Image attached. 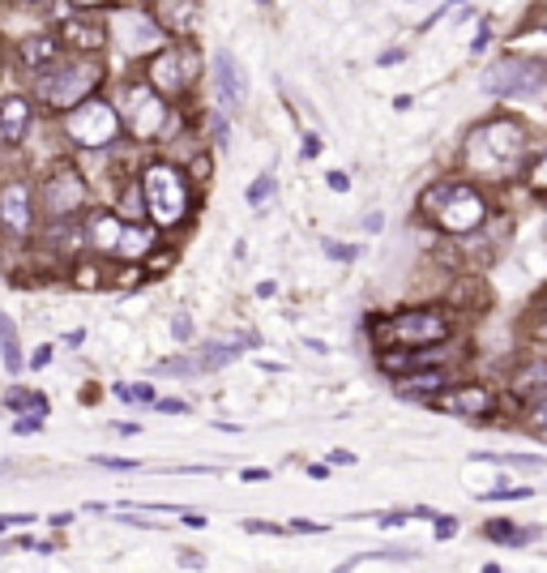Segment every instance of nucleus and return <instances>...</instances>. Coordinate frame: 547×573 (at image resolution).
Wrapping results in <instances>:
<instances>
[{
  "instance_id": "nucleus-4",
  "label": "nucleus",
  "mask_w": 547,
  "mask_h": 573,
  "mask_svg": "<svg viewBox=\"0 0 547 573\" xmlns=\"http://www.w3.org/2000/svg\"><path fill=\"white\" fill-rule=\"evenodd\" d=\"M547 86V69L530 56H505L487 69L483 77V91L487 95H505V98H535Z\"/></svg>"
},
{
  "instance_id": "nucleus-27",
  "label": "nucleus",
  "mask_w": 547,
  "mask_h": 573,
  "mask_svg": "<svg viewBox=\"0 0 547 573\" xmlns=\"http://www.w3.org/2000/svg\"><path fill=\"white\" fill-rule=\"evenodd\" d=\"M450 535H457V522L453 518H436V540H450Z\"/></svg>"
},
{
  "instance_id": "nucleus-39",
  "label": "nucleus",
  "mask_w": 547,
  "mask_h": 573,
  "mask_svg": "<svg viewBox=\"0 0 547 573\" xmlns=\"http://www.w3.org/2000/svg\"><path fill=\"white\" fill-rule=\"evenodd\" d=\"M214 137H219V146H227V125L223 121H214Z\"/></svg>"
},
{
  "instance_id": "nucleus-28",
  "label": "nucleus",
  "mask_w": 547,
  "mask_h": 573,
  "mask_svg": "<svg viewBox=\"0 0 547 573\" xmlns=\"http://www.w3.org/2000/svg\"><path fill=\"white\" fill-rule=\"evenodd\" d=\"M329 189L347 192V189H351V176H343V171H329Z\"/></svg>"
},
{
  "instance_id": "nucleus-41",
  "label": "nucleus",
  "mask_w": 547,
  "mask_h": 573,
  "mask_svg": "<svg viewBox=\"0 0 547 573\" xmlns=\"http://www.w3.org/2000/svg\"><path fill=\"white\" fill-rule=\"evenodd\" d=\"M535 185H547V163L539 167V176H535Z\"/></svg>"
},
{
  "instance_id": "nucleus-8",
  "label": "nucleus",
  "mask_w": 547,
  "mask_h": 573,
  "mask_svg": "<svg viewBox=\"0 0 547 573\" xmlns=\"http://www.w3.org/2000/svg\"><path fill=\"white\" fill-rule=\"evenodd\" d=\"M381 338L402 343V347H428V343L450 338V321L436 313H398L381 325Z\"/></svg>"
},
{
  "instance_id": "nucleus-11",
  "label": "nucleus",
  "mask_w": 547,
  "mask_h": 573,
  "mask_svg": "<svg viewBox=\"0 0 547 573\" xmlns=\"http://www.w3.org/2000/svg\"><path fill=\"white\" fill-rule=\"evenodd\" d=\"M214 91L223 112H240V103L249 95V82H244V69L231 52H214Z\"/></svg>"
},
{
  "instance_id": "nucleus-10",
  "label": "nucleus",
  "mask_w": 547,
  "mask_h": 573,
  "mask_svg": "<svg viewBox=\"0 0 547 573\" xmlns=\"http://www.w3.org/2000/svg\"><path fill=\"white\" fill-rule=\"evenodd\" d=\"M112 31H116V43L125 52H133V56L155 52L162 43V31L155 27V18H146V13H116L112 18Z\"/></svg>"
},
{
  "instance_id": "nucleus-17",
  "label": "nucleus",
  "mask_w": 547,
  "mask_h": 573,
  "mask_svg": "<svg viewBox=\"0 0 547 573\" xmlns=\"http://www.w3.org/2000/svg\"><path fill=\"white\" fill-rule=\"evenodd\" d=\"M0 360H4V373L22 368V347H18V330H13L9 313H0Z\"/></svg>"
},
{
  "instance_id": "nucleus-7",
  "label": "nucleus",
  "mask_w": 547,
  "mask_h": 573,
  "mask_svg": "<svg viewBox=\"0 0 547 573\" xmlns=\"http://www.w3.org/2000/svg\"><path fill=\"white\" fill-rule=\"evenodd\" d=\"M91 240L112 257H141L155 244V231H150V227L120 223L116 215H95V219H91Z\"/></svg>"
},
{
  "instance_id": "nucleus-45",
  "label": "nucleus",
  "mask_w": 547,
  "mask_h": 573,
  "mask_svg": "<svg viewBox=\"0 0 547 573\" xmlns=\"http://www.w3.org/2000/svg\"><path fill=\"white\" fill-rule=\"evenodd\" d=\"M77 4H103V0H77Z\"/></svg>"
},
{
  "instance_id": "nucleus-29",
  "label": "nucleus",
  "mask_w": 547,
  "mask_h": 573,
  "mask_svg": "<svg viewBox=\"0 0 547 573\" xmlns=\"http://www.w3.org/2000/svg\"><path fill=\"white\" fill-rule=\"evenodd\" d=\"M95 462H98V467H112V471H129V467H133L129 458H95Z\"/></svg>"
},
{
  "instance_id": "nucleus-20",
  "label": "nucleus",
  "mask_w": 547,
  "mask_h": 573,
  "mask_svg": "<svg viewBox=\"0 0 547 573\" xmlns=\"http://www.w3.org/2000/svg\"><path fill=\"white\" fill-rule=\"evenodd\" d=\"M372 561H398V565H407V561H415V552H407V548H386V552H377V556H359V561H347V570L372 565Z\"/></svg>"
},
{
  "instance_id": "nucleus-37",
  "label": "nucleus",
  "mask_w": 547,
  "mask_h": 573,
  "mask_svg": "<svg viewBox=\"0 0 547 573\" xmlns=\"http://www.w3.org/2000/svg\"><path fill=\"white\" fill-rule=\"evenodd\" d=\"M48 360H52V347H43V351H39V355H34L31 364H34V368H43V364H48Z\"/></svg>"
},
{
  "instance_id": "nucleus-1",
  "label": "nucleus",
  "mask_w": 547,
  "mask_h": 573,
  "mask_svg": "<svg viewBox=\"0 0 547 573\" xmlns=\"http://www.w3.org/2000/svg\"><path fill=\"white\" fill-rule=\"evenodd\" d=\"M526 155V133L509 121H492L471 137V163L487 176H509Z\"/></svg>"
},
{
  "instance_id": "nucleus-34",
  "label": "nucleus",
  "mask_w": 547,
  "mask_h": 573,
  "mask_svg": "<svg viewBox=\"0 0 547 573\" xmlns=\"http://www.w3.org/2000/svg\"><path fill=\"white\" fill-rule=\"evenodd\" d=\"M180 565H185V570H201L206 561H201V556H193V552H185V556H180Z\"/></svg>"
},
{
  "instance_id": "nucleus-18",
  "label": "nucleus",
  "mask_w": 547,
  "mask_h": 573,
  "mask_svg": "<svg viewBox=\"0 0 547 573\" xmlns=\"http://www.w3.org/2000/svg\"><path fill=\"white\" fill-rule=\"evenodd\" d=\"M65 34H73L77 48H98L103 43V27L98 22H69Z\"/></svg>"
},
{
  "instance_id": "nucleus-22",
  "label": "nucleus",
  "mask_w": 547,
  "mask_h": 573,
  "mask_svg": "<svg viewBox=\"0 0 547 573\" xmlns=\"http://www.w3.org/2000/svg\"><path fill=\"white\" fill-rule=\"evenodd\" d=\"M483 458V454H480ZM483 462H505V467H526V471H547L544 458H530V454H509V458H483Z\"/></svg>"
},
{
  "instance_id": "nucleus-12",
  "label": "nucleus",
  "mask_w": 547,
  "mask_h": 573,
  "mask_svg": "<svg viewBox=\"0 0 547 573\" xmlns=\"http://www.w3.org/2000/svg\"><path fill=\"white\" fill-rule=\"evenodd\" d=\"M86 201V185H82V176L77 171H56L52 180H48V210L56 215V219H65V215H73L77 206Z\"/></svg>"
},
{
  "instance_id": "nucleus-21",
  "label": "nucleus",
  "mask_w": 547,
  "mask_h": 573,
  "mask_svg": "<svg viewBox=\"0 0 547 573\" xmlns=\"http://www.w3.org/2000/svg\"><path fill=\"white\" fill-rule=\"evenodd\" d=\"M22 56H27V64H43L56 56V43L52 39H31L27 48H22Z\"/></svg>"
},
{
  "instance_id": "nucleus-32",
  "label": "nucleus",
  "mask_w": 547,
  "mask_h": 573,
  "mask_svg": "<svg viewBox=\"0 0 547 573\" xmlns=\"http://www.w3.org/2000/svg\"><path fill=\"white\" fill-rule=\"evenodd\" d=\"M322 155V142L317 137H304V159H317Z\"/></svg>"
},
{
  "instance_id": "nucleus-3",
  "label": "nucleus",
  "mask_w": 547,
  "mask_h": 573,
  "mask_svg": "<svg viewBox=\"0 0 547 573\" xmlns=\"http://www.w3.org/2000/svg\"><path fill=\"white\" fill-rule=\"evenodd\" d=\"M423 210L445 227V231H475L483 223V201L480 192L466 185H436L423 192Z\"/></svg>"
},
{
  "instance_id": "nucleus-47",
  "label": "nucleus",
  "mask_w": 547,
  "mask_h": 573,
  "mask_svg": "<svg viewBox=\"0 0 547 573\" xmlns=\"http://www.w3.org/2000/svg\"><path fill=\"white\" fill-rule=\"evenodd\" d=\"M261 4H265V0H261Z\"/></svg>"
},
{
  "instance_id": "nucleus-2",
  "label": "nucleus",
  "mask_w": 547,
  "mask_h": 573,
  "mask_svg": "<svg viewBox=\"0 0 547 573\" xmlns=\"http://www.w3.org/2000/svg\"><path fill=\"white\" fill-rule=\"evenodd\" d=\"M146 210L159 227H176L189 215V185H185V176L176 167L155 163L146 171Z\"/></svg>"
},
{
  "instance_id": "nucleus-30",
  "label": "nucleus",
  "mask_w": 547,
  "mask_h": 573,
  "mask_svg": "<svg viewBox=\"0 0 547 573\" xmlns=\"http://www.w3.org/2000/svg\"><path fill=\"white\" fill-rule=\"evenodd\" d=\"M159 411L180 415V411H189V403H180V398H162V403H159Z\"/></svg>"
},
{
  "instance_id": "nucleus-35",
  "label": "nucleus",
  "mask_w": 547,
  "mask_h": 573,
  "mask_svg": "<svg viewBox=\"0 0 547 573\" xmlns=\"http://www.w3.org/2000/svg\"><path fill=\"white\" fill-rule=\"evenodd\" d=\"M185 522H189V527H206V513H197V510H185Z\"/></svg>"
},
{
  "instance_id": "nucleus-9",
  "label": "nucleus",
  "mask_w": 547,
  "mask_h": 573,
  "mask_svg": "<svg viewBox=\"0 0 547 573\" xmlns=\"http://www.w3.org/2000/svg\"><path fill=\"white\" fill-rule=\"evenodd\" d=\"M125 121L137 137H155L167 121V112H162V98L150 91V86H129L125 91Z\"/></svg>"
},
{
  "instance_id": "nucleus-38",
  "label": "nucleus",
  "mask_w": 547,
  "mask_h": 573,
  "mask_svg": "<svg viewBox=\"0 0 547 573\" xmlns=\"http://www.w3.org/2000/svg\"><path fill=\"white\" fill-rule=\"evenodd\" d=\"M48 522H52V527H69V522H73V513H52Z\"/></svg>"
},
{
  "instance_id": "nucleus-43",
  "label": "nucleus",
  "mask_w": 547,
  "mask_h": 573,
  "mask_svg": "<svg viewBox=\"0 0 547 573\" xmlns=\"http://www.w3.org/2000/svg\"><path fill=\"white\" fill-rule=\"evenodd\" d=\"M4 552H13V543H0V556H4Z\"/></svg>"
},
{
  "instance_id": "nucleus-23",
  "label": "nucleus",
  "mask_w": 547,
  "mask_h": 573,
  "mask_svg": "<svg viewBox=\"0 0 547 573\" xmlns=\"http://www.w3.org/2000/svg\"><path fill=\"white\" fill-rule=\"evenodd\" d=\"M407 382H411L407 389H415L419 394V389H436V385H445V377H441V373H419V377H407Z\"/></svg>"
},
{
  "instance_id": "nucleus-15",
  "label": "nucleus",
  "mask_w": 547,
  "mask_h": 573,
  "mask_svg": "<svg viewBox=\"0 0 547 573\" xmlns=\"http://www.w3.org/2000/svg\"><path fill=\"white\" fill-rule=\"evenodd\" d=\"M27 125H31V103L18 95L4 98V103H0V137H4V142H22Z\"/></svg>"
},
{
  "instance_id": "nucleus-42",
  "label": "nucleus",
  "mask_w": 547,
  "mask_h": 573,
  "mask_svg": "<svg viewBox=\"0 0 547 573\" xmlns=\"http://www.w3.org/2000/svg\"><path fill=\"white\" fill-rule=\"evenodd\" d=\"M539 424H544V428H547V403H544V411H539Z\"/></svg>"
},
{
  "instance_id": "nucleus-13",
  "label": "nucleus",
  "mask_w": 547,
  "mask_h": 573,
  "mask_svg": "<svg viewBox=\"0 0 547 573\" xmlns=\"http://www.w3.org/2000/svg\"><path fill=\"white\" fill-rule=\"evenodd\" d=\"M193 69H197V56L180 48V52L159 56L155 69H150V77H155V86H162V91H185V86L193 82Z\"/></svg>"
},
{
  "instance_id": "nucleus-14",
  "label": "nucleus",
  "mask_w": 547,
  "mask_h": 573,
  "mask_svg": "<svg viewBox=\"0 0 547 573\" xmlns=\"http://www.w3.org/2000/svg\"><path fill=\"white\" fill-rule=\"evenodd\" d=\"M0 223L9 231H31V189L27 185H9L0 192Z\"/></svg>"
},
{
  "instance_id": "nucleus-46",
  "label": "nucleus",
  "mask_w": 547,
  "mask_h": 573,
  "mask_svg": "<svg viewBox=\"0 0 547 573\" xmlns=\"http://www.w3.org/2000/svg\"><path fill=\"white\" fill-rule=\"evenodd\" d=\"M544 240H547V223H544Z\"/></svg>"
},
{
  "instance_id": "nucleus-33",
  "label": "nucleus",
  "mask_w": 547,
  "mask_h": 573,
  "mask_svg": "<svg viewBox=\"0 0 547 573\" xmlns=\"http://www.w3.org/2000/svg\"><path fill=\"white\" fill-rule=\"evenodd\" d=\"M487 39H492V34H487V27H480V34L471 39V52H483V48H487Z\"/></svg>"
},
{
  "instance_id": "nucleus-44",
  "label": "nucleus",
  "mask_w": 547,
  "mask_h": 573,
  "mask_svg": "<svg viewBox=\"0 0 547 573\" xmlns=\"http://www.w3.org/2000/svg\"><path fill=\"white\" fill-rule=\"evenodd\" d=\"M0 476H9V462H0Z\"/></svg>"
},
{
  "instance_id": "nucleus-25",
  "label": "nucleus",
  "mask_w": 547,
  "mask_h": 573,
  "mask_svg": "<svg viewBox=\"0 0 547 573\" xmlns=\"http://www.w3.org/2000/svg\"><path fill=\"white\" fill-rule=\"evenodd\" d=\"M526 497H530V488H514V492H509V488H501V492H487L483 501H526Z\"/></svg>"
},
{
  "instance_id": "nucleus-19",
  "label": "nucleus",
  "mask_w": 547,
  "mask_h": 573,
  "mask_svg": "<svg viewBox=\"0 0 547 573\" xmlns=\"http://www.w3.org/2000/svg\"><path fill=\"white\" fill-rule=\"evenodd\" d=\"M4 403H9V407H27L34 419H43V415H48V398L27 394V389H9V394H4Z\"/></svg>"
},
{
  "instance_id": "nucleus-6",
  "label": "nucleus",
  "mask_w": 547,
  "mask_h": 573,
  "mask_svg": "<svg viewBox=\"0 0 547 573\" xmlns=\"http://www.w3.org/2000/svg\"><path fill=\"white\" fill-rule=\"evenodd\" d=\"M98 77L103 73H98L95 64H65V69L39 77V98L48 107H73L77 98H86V91H95Z\"/></svg>"
},
{
  "instance_id": "nucleus-26",
  "label": "nucleus",
  "mask_w": 547,
  "mask_h": 573,
  "mask_svg": "<svg viewBox=\"0 0 547 573\" xmlns=\"http://www.w3.org/2000/svg\"><path fill=\"white\" fill-rule=\"evenodd\" d=\"M171 334H176L180 343H185V338H193V321L185 317V313H176V317H171Z\"/></svg>"
},
{
  "instance_id": "nucleus-5",
  "label": "nucleus",
  "mask_w": 547,
  "mask_h": 573,
  "mask_svg": "<svg viewBox=\"0 0 547 573\" xmlns=\"http://www.w3.org/2000/svg\"><path fill=\"white\" fill-rule=\"evenodd\" d=\"M65 128L77 146H107L116 137V128H120V116L103 98H77L73 112L65 116Z\"/></svg>"
},
{
  "instance_id": "nucleus-16",
  "label": "nucleus",
  "mask_w": 547,
  "mask_h": 573,
  "mask_svg": "<svg viewBox=\"0 0 547 573\" xmlns=\"http://www.w3.org/2000/svg\"><path fill=\"white\" fill-rule=\"evenodd\" d=\"M487 403H492V398H487V389H480V385H475V389H453V394L441 398V407L450 415H480L487 411Z\"/></svg>"
},
{
  "instance_id": "nucleus-40",
  "label": "nucleus",
  "mask_w": 547,
  "mask_h": 573,
  "mask_svg": "<svg viewBox=\"0 0 547 573\" xmlns=\"http://www.w3.org/2000/svg\"><path fill=\"white\" fill-rule=\"evenodd\" d=\"M265 476H270L265 467H249V471H244V479H265Z\"/></svg>"
},
{
  "instance_id": "nucleus-36",
  "label": "nucleus",
  "mask_w": 547,
  "mask_h": 573,
  "mask_svg": "<svg viewBox=\"0 0 547 573\" xmlns=\"http://www.w3.org/2000/svg\"><path fill=\"white\" fill-rule=\"evenodd\" d=\"M329 462H343V467H351L355 458H351V454H343V449H334V454H329Z\"/></svg>"
},
{
  "instance_id": "nucleus-24",
  "label": "nucleus",
  "mask_w": 547,
  "mask_h": 573,
  "mask_svg": "<svg viewBox=\"0 0 547 573\" xmlns=\"http://www.w3.org/2000/svg\"><path fill=\"white\" fill-rule=\"evenodd\" d=\"M270 189H274V176H261L257 185H253V189H249V201H253V206H261V201H265V197H270Z\"/></svg>"
},
{
  "instance_id": "nucleus-31",
  "label": "nucleus",
  "mask_w": 547,
  "mask_h": 573,
  "mask_svg": "<svg viewBox=\"0 0 547 573\" xmlns=\"http://www.w3.org/2000/svg\"><path fill=\"white\" fill-rule=\"evenodd\" d=\"M13 433H22V437H31V433H39V419H18V424H13Z\"/></svg>"
}]
</instances>
